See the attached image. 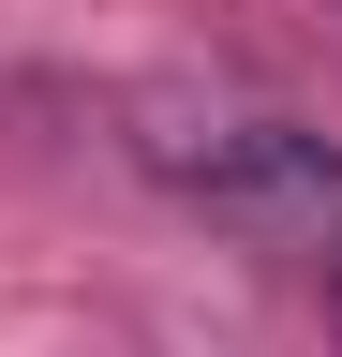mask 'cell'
Masks as SVG:
<instances>
[{"mask_svg": "<svg viewBox=\"0 0 342 357\" xmlns=\"http://www.w3.org/2000/svg\"><path fill=\"white\" fill-rule=\"evenodd\" d=\"M164 178L208 194L253 238H342V149L297 119H208V134H164Z\"/></svg>", "mask_w": 342, "mask_h": 357, "instance_id": "1", "label": "cell"}]
</instances>
